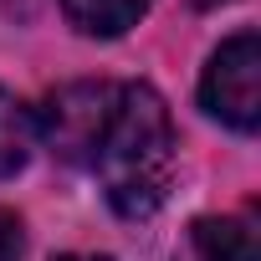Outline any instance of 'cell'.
<instances>
[{
  "mask_svg": "<svg viewBox=\"0 0 261 261\" xmlns=\"http://www.w3.org/2000/svg\"><path fill=\"white\" fill-rule=\"evenodd\" d=\"M82 169L102 179L118 215H154L174 179V123L164 97L144 82H113L108 113L97 123Z\"/></svg>",
  "mask_w": 261,
  "mask_h": 261,
  "instance_id": "cell-1",
  "label": "cell"
},
{
  "mask_svg": "<svg viewBox=\"0 0 261 261\" xmlns=\"http://www.w3.org/2000/svg\"><path fill=\"white\" fill-rule=\"evenodd\" d=\"M200 102L241 134L261 123V36L256 31H236L230 41H220V51L200 77Z\"/></svg>",
  "mask_w": 261,
  "mask_h": 261,
  "instance_id": "cell-2",
  "label": "cell"
},
{
  "mask_svg": "<svg viewBox=\"0 0 261 261\" xmlns=\"http://www.w3.org/2000/svg\"><path fill=\"white\" fill-rule=\"evenodd\" d=\"M108 97H113V82H72V87H57L46 97V108L36 113L31 128L67 164H87V149L97 139V123L108 113Z\"/></svg>",
  "mask_w": 261,
  "mask_h": 261,
  "instance_id": "cell-3",
  "label": "cell"
},
{
  "mask_svg": "<svg viewBox=\"0 0 261 261\" xmlns=\"http://www.w3.org/2000/svg\"><path fill=\"white\" fill-rule=\"evenodd\" d=\"M195 256L200 261H261L256 225L246 215H205L195 220Z\"/></svg>",
  "mask_w": 261,
  "mask_h": 261,
  "instance_id": "cell-4",
  "label": "cell"
},
{
  "mask_svg": "<svg viewBox=\"0 0 261 261\" xmlns=\"http://www.w3.org/2000/svg\"><path fill=\"white\" fill-rule=\"evenodd\" d=\"M62 11L87 36H123L128 26H139L149 0H62Z\"/></svg>",
  "mask_w": 261,
  "mask_h": 261,
  "instance_id": "cell-5",
  "label": "cell"
},
{
  "mask_svg": "<svg viewBox=\"0 0 261 261\" xmlns=\"http://www.w3.org/2000/svg\"><path fill=\"white\" fill-rule=\"evenodd\" d=\"M31 139H36V128H31V113L11 97V92H0V179H11L26 154H31Z\"/></svg>",
  "mask_w": 261,
  "mask_h": 261,
  "instance_id": "cell-6",
  "label": "cell"
},
{
  "mask_svg": "<svg viewBox=\"0 0 261 261\" xmlns=\"http://www.w3.org/2000/svg\"><path fill=\"white\" fill-rule=\"evenodd\" d=\"M21 246H26L21 220H16L11 210H0V261H16V256H21Z\"/></svg>",
  "mask_w": 261,
  "mask_h": 261,
  "instance_id": "cell-7",
  "label": "cell"
},
{
  "mask_svg": "<svg viewBox=\"0 0 261 261\" xmlns=\"http://www.w3.org/2000/svg\"><path fill=\"white\" fill-rule=\"evenodd\" d=\"M57 261H113V256H82L77 251V256H57Z\"/></svg>",
  "mask_w": 261,
  "mask_h": 261,
  "instance_id": "cell-8",
  "label": "cell"
},
{
  "mask_svg": "<svg viewBox=\"0 0 261 261\" xmlns=\"http://www.w3.org/2000/svg\"><path fill=\"white\" fill-rule=\"evenodd\" d=\"M195 6H215V0H195Z\"/></svg>",
  "mask_w": 261,
  "mask_h": 261,
  "instance_id": "cell-9",
  "label": "cell"
}]
</instances>
